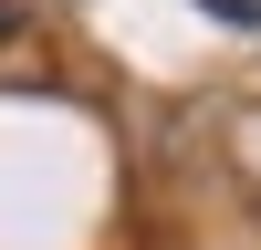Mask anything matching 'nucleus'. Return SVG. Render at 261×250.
<instances>
[{"mask_svg": "<svg viewBox=\"0 0 261 250\" xmlns=\"http://www.w3.org/2000/svg\"><path fill=\"white\" fill-rule=\"evenodd\" d=\"M199 11H220V21H251V32H261V0H199Z\"/></svg>", "mask_w": 261, "mask_h": 250, "instance_id": "1", "label": "nucleus"}]
</instances>
